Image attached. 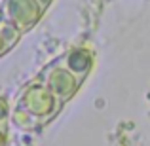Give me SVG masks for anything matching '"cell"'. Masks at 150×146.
Returning <instances> with one entry per match:
<instances>
[{
	"mask_svg": "<svg viewBox=\"0 0 150 146\" xmlns=\"http://www.w3.org/2000/svg\"><path fill=\"white\" fill-rule=\"evenodd\" d=\"M61 106L63 104L48 89V85L44 82L36 80L34 84H29L21 91L17 102H15V116L44 123V121H50L59 112Z\"/></svg>",
	"mask_w": 150,
	"mask_h": 146,
	"instance_id": "1",
	"label": "cell"
},
{
	"mask_svg": "<svg viewBox=\"0 0 150 146\" xmlns=\"http://www.w3.org/2000/svg\"><path fill=\"white\" fill-rule=\"evenodd\" d=\"M0 13L23 34L38 25L42 15L46 13V8L38 0H4L0 6Z\"/></svg>",
	"mask_w": 150,
	"mask_h": 146,
	"instance_id": "2",
	"label": "cell"
},
{
	"mask_svg": "<svg viewBox=\"0 0 150 146\" xmlns=\"http://www.w3.org/2000/svg\"><path fill=\"white\" fill-rule=\"evenodd\" d=\"M38 80L44 82L48 85V89L53 93L55 97L59 99L61 104H65L67 101H70L74 95H76L78 87H80L82 80L78 76H74L61 61H53L51 65H48L44 70L40 72Z\"/></svg>",
	"mask_w": 150,
	"mask_h": 146,
	"instance_id": "3",
	"label": "cell"
},
{
	"mask_svg": "<svg viewBox=\"0 0 150 146\" xmlns=\"http://www.w3.org/2000/svg\"><path fill=\"white\" fill-rule=\"evenodd\" d=\"M59 61H61L74 76H78L80 80H84V78L89 76V72L93 70L95 55H93L91 49L84 48V46H76V48L67 51Z\"/></svg>",
	"mask_w": 150,
	"mask_h": 146,
	"instance_id": "4",
	"label": "cell"
},
{
	"mask_svg": "<svg viewBox=\"0 0 150 146\" xmlns=\"http://www.w3.org/2000/svg\"><path fill=\"white\" fill-rule=\"evenodd\" d=\"M19 38H21V32L11 23H8L0 13V57L13 48L19 42Z\"/></svg>",
	"mask_w": 150,
	"mask_h": 146,
	"instance_id": "5",
	"label": "cell"
},
{
	"mask_svg": "<svg viewBox=\"0 0 150 146\" xmlns=\"http://www.w3.org/2000/svg\"><path fill=\"white\" fill-rule=\"evenodd\" d=\"M8 116H10V106L4 97H0V125H6Z\"/></svg>",
	"mask_w": 150,
	"mask_h": 146,
	"instance_id": "6",
	"label": "cell"
},
{
	"mask_svg": "<svg viewBox=\"0 0 150 146\" xmlns=\"http://www.w3.org/2000/svg\"><path fill=\"white\" fill-rule=\"evenodd\" d=\"M8 142V129L6 125H0V146H6Z\"/></svg>",
	"mask_w": 150,
	"mask_h": 146,
	"instance_id": "7",
	"label": "cell"
},
{
	"mask_svg": "<svg viewBox=\"0 0 150 146\" xmlns=\"http://www.w3.org/2000/svg\"><path fill=\"white\" fill-rule=\"evenodd\" d=\"M38 2H40V4H42V6H44V8H46V10H48V8H50V4H51V2H53V0H38Z\"/></svg>",
	"mask_w": 150,
	"mask_h": 146,
	"instance_id": "8",
	"label": "cell"
}]
</instances>
